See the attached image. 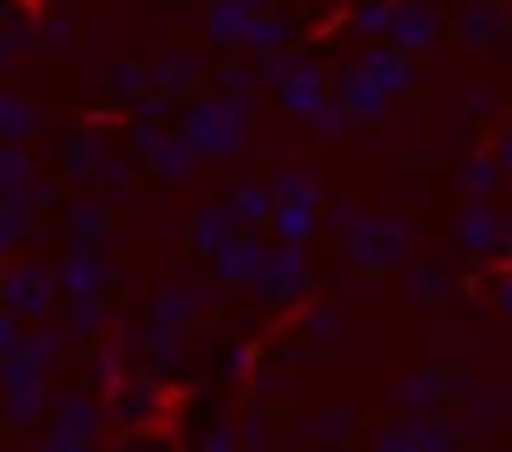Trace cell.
Returning <instances> with one entry per match:
<instances>
[{
  "instance_id": "cell-1",
  "label": "cell",
  "mask_w": 512,
  "mask_h": 452,
  "mask_svg": "<svg viewBox=\"0 0 512 452\" xmlns=\"http://www.w3.org/2000/svg\"><path fill=\"white\" fill-rule=\"evenodd\" d=\"M51 297H56V277L46 267H11L0 277V302L16 317H46Z\"/></svg>"
},
{
  "instance_id": "cell-2",
  "label": "cell",
  "mask_w": 512,
  "mask_h": 452,
  "mask_svg": "<svg viewBox=\"0 0 512 452\" xmlns=\"http://www.w3.org/2000/svg\"><path fill=\"white\" fill-rule=\"evenodd\" d=\"M96 437V412L81 402V397H66L61 412H56V432H51V447H86Z\"/></svg>"
},
{
  "instance_id": "cell-3",
  "label": "cell",
  "mask_w": 512,
  "mask_h": 452,
  "mask_svg": "<svg viewBox=\"0 0 512 452\" xmlns=\"http://www.w3.org/2000/svg\"><path fill=\"white\" fill-rule=\"evenodd\" d=\"M36 111L21 91H6L0 86V146H21L26 136H36Z\"/></svg>"
},
{
  "instance_id": "cell-4",
  "label": "cell",
  "mask_w": 512,
  "mask_h": 452,
  "mask_svg": "<svg viewBox=\"0 0 512 452\" xmlns=\"http://www.w3.org/2000/svg\"><path fill=\"white\" fill-rule=\"evenodd\" d=\"M101 282H106V267H101L96 257H86V252H76V257L66 262V272H61V287H66L71 297H96Z\"/></svg>"
},
{
  "instance_id": "cell-5",
  "label": "cell",
  "mask_w": 512,
  "mask_h": 452,
  "mask_svg": "<svg viewBox=\"0 0 512 452\" xmlns=\"http://www.w3.org/2000/svg\"><path fill=\"white\" fill-rule=\"evenodd\" d=\"M41 402H46L41 387H11V392H6V422H11V427H31L36 412H41Z\"/></svg>"
},
{
  "instance_id": "cell-6",
  "label": "cell",
  "mask_w": 512,
  "mask_h": 452,
  "mask_svg": "<svg viewBox=\"0 0 512 452\" xmlns=\"http://www.w3.org/2000/svg\"><path fill=\"white\" fill-rule=\"evenodd\" d=\"M31 186V156L21 146H0V191H26Z\"/></svg>"
},
{
  "instance_id": "cell-7",
  "label": "cell",
  "mask_w": 512,
  "mask_h": 452,
  "mask_svg": "<svg viewBox=\"0 0 512 452\" xmlns=\"http://www.w3.org/2000/svg\"><path fill=\"white\" fill-rule=\"evenodd\" d=\"M462 242H467V247H477V252L497 242V226H492V216H487V211H467V216H462Z\"/></svg>"
},
{
  "instance_id": "cell-8",
  "label": "cell",
  "mask_w": 512,
  "mask_h": 452,
  "mask_svg": "<svg viewBox=\"0 0 512 452\" xmlns=\"http://www.w3.org/2000/svg\"><path fill=\"white\" fill-rule=\"evenodd\" d=\"M307 221H312V211H302V206H282V211H277V226H282V237H292V242L312 232Z\"/></svg>"
},
{
  "instance_id": "cell-9",
  "label": "cell",
  "mask_w": 512,
  "mask_h": 452,
  "mask_svg": "<svg viewBox=\"0 0 512 452\" xmlns=\"http://www.w3.org/2000/svg\"><path fill=\"white\" fill-rule=\"evenodd\" d=\"M71 327H76V332H91V327H101V307H96L91 297H76V307H71Z\"/></svg>"
},
{
  "instance_id": "cell-10",
  "label": "cell",
  "mask_w": 512,
  "mask_h": 452,
  "mask_svg": "<svg viewBox=\"0 0 512 452\" xmlns=\"http://www.w3.org/2000/svg\"><path fill=\"white\" fill-rule=\"evenodd\" d=\"M21 347V327H16V312H0V362Z\"/></svg>"
},
{
  "instance_id": "cell-11",
  "label": "cell",
  "mask_w": 512,
  "mask_h": 452,
  "mask_svg": "<svg viewBox=\"0 0 512 452\" xmlns=\"http://www.w3.org/2000/svg\"><path fill=\"white\" fill-rule=\"evenodd\" d=\"M16 51H21V36H16V31H0V71L16 61Z\"/></svg>"
},
{
  "instance_id": "cell-12",
  "label": "cell",
  "mask_w": 512,
  "mask_h": 452,
  "mask_svg": "<svg viewBox=\"0 0 512 452\" xmlns=\"http://www.w3.org/2000/svg\"><path fill=\"white\" fill-rule=\"evenodd\" d=\"M11 16V0H0V21H6Z\"/></svg>"
},
{
  "instance_id": "cell-13",
  "label": "cell",
  "mask_w": 512,
  "mask_h": 452,
  "mask_svg": "<svg viewBox=\"0 0 512 452\" xmlns=\"http://www.w3.org/2000/svg\"><path fill=\"white\" fill-rule=\"evenodd\" d=\"M502 302H507V312H512V287H502Z\"/></svg>"
},
{
  "instance_id": "cell-14",
  "label": "cell",
  "mask_w": 512,
  "mask_h": 452,
  "mask_svg": "<svg viewBox=\"0 0 512 452\" xmlns=\"http://www.w3.org/2000/svg\"><path fill=\"white\" fill-rule=\"evenodd\" d=\"M507 252H512V232H507Z\"/></svg>"
}]
</instances>
